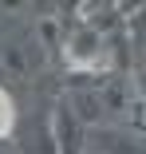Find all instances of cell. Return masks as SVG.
<instances>
[{
    "instance_id": "6da1fadb",
    "label": "cell",
    "mask_w": 146,
    "mask_h": 154,
    "mask_svg": "<svg viewBox=\"0 0 146 154\" xmlns=\"http://www.w3.org/2000/svg\"><path fill=\"white\" fill-rule=\"evenodd\" d=\"M12 122H16V107L8 99V91H0V138L12 134Z\"/></svg>"
}]
</instances>
